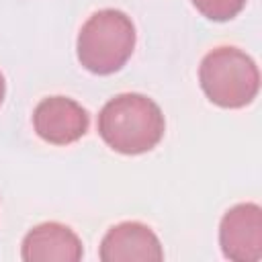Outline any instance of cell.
Returning a JSON list of instances; mask_svg holds the SVG:
<instances>
[{
    "instance_id": "6da1fadb",
    "label": "cell",
    "mask_w": 262,
    "mask_h": 262,
    "mask_svg": "<svg viewBox=\"0 0 262 262\" xmlns=\"http://www.w3.org/2000/svg\"><path fill=\"white\" fill-rule=\"evenodd\" d=\"M166 121L160 106L137 92L111 98L98 113V133L102 141L125 156L154 149L164 137Z\"/></svg>"
},
{
    "instance_id": "9c48e42d",
    "label": "cell",
    "mask_w": 262,
    "mask_h": 262,
    "mask_svg": "<svg viewBox=\"0 0 262 262\" xmlns=\"http://www.w3.org/2000/svg\"><path fill=\"white\" fill-rule=\"evenodd\" d=\"M4 76H2V72H0V104H2V100H4Z\"/></svg>"
},
{
    "instance_id": "8992f818",
    "label": "cell",
    "mask_w": 262,
    "mask_h": 262,
    "mask_svg": "<svg viewBox=\"0 0 262 262\" xmlns=\"http://www.w3.org/2000/svg\"><path fill=\"white\" fill-rule=\"evenodd\" d=\"M98 256L102 262H160L164 260V250L147 225L123 221L104 233Z\"/></svg>"
},
{
    "instance_id": "7a4b0ae2",
    "label": "cell",
    "mask_w": 262,
    "mask_h": 262,
    "mask_svg": "<svg viewBox=\"0 0 262 262\" xmlns=\"http://www.w3.org/2000/svg\"><path fill=\"white\" fill-rule=\"evenodd\" d=\"M135 47V27L131 18L115 8L94 12L78 33V59L98 76L119 72Z\"/></svg>"
},
{
    "instance_id": "52a82bcc",
    "label": "cell",
    "mask_w": 262,
    "mask_h": 262,
    "mask_svg": "<svg viewBox=\"0 0 262 262\" xmlns=\"http://www.w3.org/2000/svg\"><path fill=\"white\" fill-rule=\"evenodd\" d=\"M20 256L27 262H78L84 256V248L68 225L49 221L25 235Z\"/></svg>"
},
{
    "instance_id": "3957f363",
    "label": "cell",
    "mask_w": 262,
    "mask_h": 262,
    "mask_svg": "<svg viewBox=\"0 0 262 262\" xmlns=\"http://www.w3.org/2000/svg\"><path fill=\"white\" fill-rule=\"evenodd\" d=\"M199 82L213 104L223 108H242L256 98L260 74L254 59L242 49L217 47L203 57Z\"/></svg>"
},
{
    "instance_id": "277c9868",
    "label": "cell",
    "mask_w": 262,
    "mask_h": 262,
    "mask_svg": "<svg viewBox=\"0 0 262 262\" xmlns=\"http://www.w3.org/2000/svg\"><path fill=\"white\" fill-rule=\"evenodd\" d=\"M219 244L233 262H258L262 258V209L256 203L231 207L219 225Z\"/></svg>"
},
{
    "instance_id": "ba28073f",
    "label": "cell",
    "mask_w": 262,
    "mask_h": 262,
    "mask_svg": "<svg viewBox=\"0 0 262 262\" xmlns=\"http://www.w3.org/2000/svg\"><path fill=\"white\" fill-rule=\"evenodd\" d=\"M192 4L211 20H229L242 12L246 0H192Z\"/></svg>"
},
{
    "instance_id": "5b68a950",
    "label": "cell",
    "mask_w": 262,
    "mask_h": 262,
    "mask_svg": "<svg viewBox=\"0 0 262 262\" xmlns=\"http://www.w3.org/2000/svg\"><path fill=\"white\" fill-rule=\"evenodd\" d=\"M88 113L68 96L43 98L33 113V127L37 135L53 145H68L78 141L88 131Z\"/></svg>"
}]
</instances>
